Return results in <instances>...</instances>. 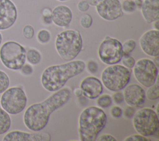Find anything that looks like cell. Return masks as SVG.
<instances>
[{"label": "cell", "instance_id": "cell-1", "mask_svg": "<svg viewBox=\"0 0 159 141\" xmlns=\"http://www.w3.org/2000/svg\"><path fill=\"white\" fill-rule=\"evenodd\" d=\"M70 96L71 90L65 88L57 91L43 101L32 104L24 114L25 125L34 132L43 129L48 122L51 114L65 105L70 100Z\"/></svg>", "mask_w": 159, "mask_h": 141}, {"label": "cell", "instance_id": "cell-2", "mask_svg": "<svg viewBox=\"0 0 159 141\" xmlns=\"http://www.w3.org/2000/svg\"><path fill=\"white\" fill-rule=\"evenodd\" d=\"M85 66V63L82 60L50 66L42 74V85L48 91H57L63 87L68 80L81 73Z\"/></svg>", "mask_w": 159, "mask_h": 141}, {"label": "cell", "instance_id": "cell-3", "mask_svg": "<svg viewBox=\"0 0 159 141\" xmlns=\"http://www.w3.org/2000/svg\"><path fill=\"white\" fill-rule=\"evenodd\" d=\"M107 116L104 111L96 106L84 109L79 117V134L81 141H95L104 128Z\"/></svg>", "mask_w": 159, "mask_h": 141}, {"label": "cell", "instance_id": "cell-4", "mask_svg": "<svg viewBox=\"0 0 159 141\" xmlns=\"http://www.w3.org/2000/svg\"><path fill=\"white\" fill-rule=\"evenodd\" d=\"M83 40L79 32L66 30L59 33L55 40V48L60 57L71 61L75 58L81 50Z\"/></svg>", "mask_w": 159, "mask_h": 141}, {"label": "cell", "instance_id": "cell-5", "mask_svg": "<svg viewBox=\"0 0 159 141\" xmlns=\"http://www.w3.org/2000/svg\"><path fill=\"white\" fill-rule=\"evenodd\" d=\"M131 72L120 65H111L106 68L101 74V81L104 86L112 91L124 88L130 80Z\"/></svg>", "mask_w": 159, "mask_h": 141}, {"label": "cell", "instance_id": "cell-6", "mask_svg": "<svg viewBox=\"0 0 159 141\" xmlns=\"http://www.w3.org/2000/svg\"><path fill=\"white\" fill-rule=\"evenodd\" d=\"M0 60L7 68L20 70L26 60V50L15 41L6 42L0 48Z\"/></svg>", "mask_w": 159, "mask_h": 141}, {"label": "cell", "instance_id": "cell-7", "mask_svg": "<svg viewBox=\"0 0 159 141\" xmlns=\"http://www.w3.org/2000/svg\"><path fill=\"white\" fill-rule=\"evenodd\" d=\"M133 125L135 130L140 135L148 137L158 132L159 120L157 113L151 108H142L135 112Z\"/></svg>", "mask_w": 159, "mask_h": 141}, {"label": "cell", "instance_id": "cell-8", "mask_svg": "<svg viewBox=\"0 0 159 141\" xmlns=\"http://www.w3.org/2000/svg\"><path fill=\"white\" fill-rule=\"evenodd\" d=\"M27 98L24 89L18 86L7 88L1 96V107L8 114L16 115L21 112L25 107Z\"/></svg>", "mask_w": 159, "mask_h": 141}, {"label": "cell", "instance_id": "cell-9", "mask_svg": "<svg viewBox=\"0 0 159 141\" xmlns=\"http://www.w3.org/2000/svg\"><path fill=\"white\" fill-rule=\"evenodd\" d=\"M134 67L135 78L142 85L148 88L156 82L158 70L152 60L148 58L140 59L135 63Z\"/></svg>", "mask_w": 159, "mask_h": 141}, {"label": "cell", "instance_id": "cell-10", "mask_svg": "<svg viewBox=\"0 0 159 141\" xmlns=\"http://www.w3.org/2000/svg\"><path fill=\"white\" fill-rule=\"evenodd\" d=\"M98 55L100 60L106 65L116 64L123 56L122 43L116 39L107 37L99 45Z\"/></svg>", "mask_w": 159, "mask_h": 141}, {"label": "cell", "instance_id": "cell-11", "mask_svg": "<svg viewBox=\"0 0 159 141\" xmlns=\"http://www.w3.org/2000/svg\"><path fill=\"white\" fill-rule=\"evenodd\" d=\"M99 16L106 20H114L123 14L119 0H99L96 6Z\"/></svg>", "mask_w": 159, "mask_h": 141}, {"label": "cell", "instance_id": "cell-12", "mask_svg": "<svg viewBox=\"0 0 159 141\" xmlns=\"http://www.w3.org/2000/svg\"><path fill=\"white\" fill-rule=\"evenodd\" d=\"M17 11L11 0H0V30L11 28L16 22Z\"/></svg>", "mask_w": 159, "mask_h": 141}, {"label": "cell", "instance_id": "cell-13", "mask_svg": "<svg viewBox=\"0 0 159 141\" xmlns=\"http://www.w3.org/2000/svg\"><path fill=\"white\" fill-rule=\"evenodd\" d=\"M159 32L150 30L144 33L139 40L142 51L147 55L155 57L159 54Z\"/></svg>", "mask_w": 159, "mask_h": 141}, {"label": "cell", "instance_id": "cell-14", "mask_svg": "<svg viewBox=\"0 0 159 141\" xmlns=\"http://www.w3.org/2000/svg\"><path fill=\"white\" fill-rule=\"evenodd\" d=\"M145 97L144 89L139 84H130L124 89V99L128 105L134 107H142L145 101Z\"/></svg>", "mask_w": 159, "mask_h": 141}, {"label": "cell", "instance_id": "cell-15", "mask_svg": "<svg viewBox=\"0 0 159 141\" xmlns=\"http://www.w3.org/2000/svg\"><path fill=\"white\" fill-rule=\"evenodd\" d=\"M50 135L47 132L28 133L14 130L7 133L2 139L3 141H49Z\"/></svg>", "mask_w": 159, "mask_h": 141}, {"label": "cell", "instance_id": "cell-16", "mask_svg": "<svg viewBox=\"0 0 159 141\" xmlns=\"http://www.w3.org/2000/svg\"><path fill=\"white\" fill-rule=\"evenodd\" d=\"M82 94L90 99H94L99 96L103 91L101 81L94 76H88L84 78L80 84Z\"/></svg>", "mask_w": 159, "mask_h": 141}, {"label": "cell", "instance_id": "cell-17", "mask_svg": "<svg viewBox=\"0 0 159 141\" xmlns=\"http://www.w3.org/2000/svg\"><path fill=\"white\" fill-rule=\"evenodd\" d=\"M72 17V12L70 7L65 5H60L53 9L51 19L56 25L64 27L70 24Z\"/></svg>", "mask_w": 159, "mask_h": 141}, {"label": "cell", "instance_id": "cell-18", "mask_svg": "<svg viewBox=\"0 0 159 141\" xmlns=\"http://www.w3.org/2000/svg\"><path fill=\"white\" fill-rule=\"evenodd\" d=\"M142 16L150 24L159 19V0H145L141 7Z\"/></svg>", "mask_w": 159, "mask_h": 141}, {"label": "cell", "instance_id": "cell-19", "mask_svg": "<svg viewBox=\"0 0 159 141\" xmlns=\"http://www.w3.org/2000/svg\"><path fill=\"white\" fill-rule=\"evenodd\" d=\"M11 125V119L6 111L0 106V135L7 133Z\"/></svg>", "mask_w": 159, "mask_h": 141}, {"label": "cell", "instance_id": "cell-20", "mask_svg": "<svg viewBox=\"0 0 159 141\" xmlns=\"http://www.w3.org/2000/svg\"><path fill=\"white\" fill-rule=\"evenodd\" d=\"M26 59L32 65H37L41 61L40 53L35 49H29L26 52Z\"/></svg>", "mask_w": 159, "mask_h": 141}, {"label": "cell", "instance_id": "cell-21", "mask_svg": "<svg viewBox=\"0 0 159 141\" xmlns=\"http://www.w3.org/2000/svg\"><path fill=\"white\" fill-rule=\"evenodd\" d=\"M149 89L147 90L145 95L147 96V98L150 100H156L159 98V85L158 81H156V82L152 85L151 86L148 87Z\"/></svg>", "mask_w": 159, "mask_h": 141}, {"label": "cell", "instance_id": "cell-22", "mask_svg": "<svg viewBox=\"0 0 159 141\" xmlns=\"http://www.w3.org/2000/svg\"><path fill=\"white\" fill-rule=\"evenodd\" d=\"M97 104L99 107L107 108L112 104V98L109 94H102L98 97Z\"/></svg>", "mask_w": 159, "mask_h": 141}, {"label": "cell", "instance_id": "cell-23", "mask_svg": "<svg viewBox=\"0 0 159 141\" xmlns=\"http://www.w3.org/2000/svg\"><path fill=\"white\" fill-rule=\"evenodd\" d=\"M9 86V78L8 75L0 70V94L5 91Z\"/></svg>", "mask_w": 159, "mask_h": 141}, {"label": "cell", "instance_id": "cell-24", "mask_svg": "<svg viewBox=\"0 0 159 141\" xmlns=\"http://www.w3.org/2000/svg\"><path fill=\"white\" fill-rule=\"evenodd\" d=\"M136 42L133 39H129L125 41L123 45H122L123 55H129L135 48Z\"/></svg>", "mask_w": 159, "mask_h": 141}, {"label": "cell", "instance_id": "cell-25", "mask_svg": "<svg viewBox=\"0 0 159 141\" xmlns=\"http://www.w3.org/2000/svg\"><path fill=\"white\" fill-rule=\"evenodd\" d=\"M37 38L40 43H47L50 40V33L46 29H42L40 31H39L37 35Z\"/></svg>", "mask_w": 159, "mask_h": 141}, {"label": "cell", "instance_id": "cell-26", "mask_svg": "<svg viewBox=\"0 0 159 141\" xmlns=\"http://www.w3.org/2000/svg\"><path fill=\"white\" fill-rule=\"evenodd\" d=\"M122 9L126 12H132L136 9V6L133 0H124L121 4Z\"/></svg>", "mask_w": 159, "mask_h": 141}, {"label": "cell", "instance_id": "cell-27", "mask_svg": "<svg viewBox=\"0 0 159 141\" xmlns=\"http://www.w3.org/2000/svg\"><path fill=\"white\" fill-rule=\"evenodd\" d=\"M93 24V18L88 14H83L80 19V24L84 29L89 28Z\"/></svg>", "mask_w": 159, "mask_h": 141}, {"label": "cell", "instance_id": "cell-28", "mask_svg": "<svg viewBox=\"0 0 159 141\" xmlns=\"http://www.w3.org/2000/svg\"><path fill=\"white\" fill-rule=\"evenodd\" d=\"M121 60L124 66L127 68H134L135 63V59L130 55H123L121 58Z\"/></svg>", "mask_w": 159, "mask_h": 141}, {"label": "cell", "instance_id": "cell-29", "mask_svg": "<svg viewBox=\"0 0 159 141\" xmlns=\"http://www.w3.org/2000/svg\"><path fill=\"white\" fill-rule=\"evenodd\" d=\"M24 37L27 39H31L34 35V29L30 25H26L22 29Z\"/></svg>", "mask_w": 159, "mask_h": 141}, {"label": "cell", "instance_id": "cell-30", "mask_svg": "<svg viewBox=\"0 0 159 141\" xmlns=\"http://www.w3.org/2000/svg\"><path fill=\"white\" fill-rule=\"evenodd\" d=\"M125 141H150V139H147V137L143 136L140 134H134L127 137L125 140Z\"/></svg>", "mask_w": 159, "mask_h": 141}, {"label": "cell", "instance_id": "cell-31", "mask_svg": "<svg viewBox=\"0 0 159 141\" xmlns=\"http://www.w3.org/2000/svg\"><path fill=\"white\" fill-rule=\"evenodd\" d=\"M87 68L91 73L94 74L96 73L98 70V65L96 61L93 60H89L87 63Z\"/></svg>", "mask_w": 159, "mask_h": 141}, {"label": "cell", "instance_id": "cell-32", "mask_svg": "<svg viewBox=\"0 0 159 141\" xmlns=\"http://www.w3.org/2000/svg\"><path fill=\"white\" fill-rule=\"evenodd\" d=\"M111 114L114 118H119L122 114V110L119 106H114L111 109Z\"/></svg>", "mask_w": 159, "mask_h": 141}, {"label": "cell", "instance_id": "cell-33", "mask_svg": "<svg viewBox=\"0 0 159 141\" xmlns=\"http://www.w3.org/2000/svg\"><path fill=\"white\" fill-rule=\"evenodd\" d=\"M135 112V109L134 107L129 105L125 108L124 115L126 118H132L134 116Z\"/></svg>", "mask_w": 159, "mask_h": 141}, {"label": "cell", "instance_id": "cell-34", "mask_svg": "<svg viewBox=\"0 0 159 141\" xmlns=\"http://www.w3.org/2000/svg\"><path fill=\"white\" fill-rule=\"evenodd\" d=\"M21 72L25 75H29L33 73V68L32 66L27 63H24V65L20 69Z\"/></svg>", "mask_w": 159, "mask_h": 141}, {"label": "cell", "instance_id": "cell-35", "mask_svg": "<svg viewBox=\"0 0 159 141\" xmlns=\"http://www.w3.org/2000/svg\"><path fill=\"white\" fill-rule=\"evenodd\" d=\"M112 98L116 104H120L124 101V94L122 92L117 91L112 95Z\"/></svg>", "mask_w": 159, "mask_h": 141}, {"label": "cell", "instance_id": "cell-36", "mask_svg": "<svg viewBox=\"0 0 159 141\" xmlns=\"http://www.w3.org/2000/svg\"><path fill=\"white\" fill-rule=\"evenodd\" d=\"M89 8V4L85 1H80L78 4V9L81 12H86Z\"/></svg>", "mask_w": 159, "mask_h": 141}, {"label": "cell", "instance_id": "cell-37", "mask_svg": "<svg viewBox=\"0 0 159 141\" xmlns=\"http://www.w3.org/2000/svg\"><path fill=\"white\" fill-rule=\"evenodd\" d=\"M96 140L98 141H116L117 139L110 134H103L98 137V139H96Z\"/></svg>", "mask_w": 159, "mask_h": 141}, {"label": "cell", "instance_id": "cell-38", "mask_svg": "<svg viewBox=\"0 0 159 141\" xmlns=\"http://www.w3.org/2000/svg\"><path fill=\"white\" fill-rule=\"evenodd\" d=\"M99 0H86V1L92 6H96Z\"/></svg>", "mask_w": 159, "mask_h": 141}, {"label": "cell", "instance_id": "cell-39", "mask_svg": "<svg viewBox=\"0 0 159 141\" xmlns=\"http://www.w3.org/2000/svg\"><path fill=\"white\" fill-rule=\"evenodd\" d=\"M134 2H135V4L136 7L141 8L142 5V3H143V1H142V0H135V1H134Z\"/></svg>", "mask_w": 159, "mask_h": 141}, {"label": "cell", "instance_id": "cell-40", "mask_svg": "<svg viewBox=\"0 0 159 141\" xmlns=\"http://www.w3.org/2000/svg\"><path fill=\"white\" fill-rule=\"evenodd\" d=\"M153 27L155 29V30H158V20H157L153 22Z\"/></svg>", "mask_w": 159, "mask_h": 141}, {"label": "cell", "instance_id": "cell-41", "mask_svg": "<svg viewBox=\"0 0 159 141\" xmlns=\"http://www.w3.org/2000/svg\"><path fill=\"white\" fill-rule=\"evenodd\" d=\"M2 40V34H1V33L0 32V45H1V44Z\"/></svg>", "mask_w": 159, "mask_h": 141}, {"label": "cell", "instance_id": "cell-42", "mask_svg": "<svg viewBox=\"0 0 159 141\" xmlns=\"http://www.w3.org/2000/svg\"><path fill=\"white\" fill-rule=\"evenodd\" d=\"M57 1H68V0H57Z\"/></svg>", "mask_w": 159, "mask_h": 141}, {"label": "cell", "instance_id": "cell-43", "mask_svg": "<svg viewBox=\"0 0 159 141\" xmlns=\"http://www.w3.org/2000/svg\"><path fill=\"white\" fill-rule=\"evenodd\" d=\"M79 1H83V0H79Z\"/></svg>", "mask_w": 159, "mask_h": 141}]
</instances>
